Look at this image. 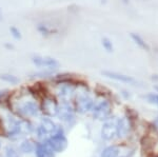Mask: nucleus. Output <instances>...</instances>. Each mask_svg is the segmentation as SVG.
Masks as SVG:
<instances>
[{
    "instance_id": "obj_19",
    "label": "nucleus",
    "mask_w": 158,
    "mask_h": 157,
    "mask_svg": "<svg viewBox=\"0 0 158 157\" xmlns=\"http://www.w3.org/2000/svg\"><path fill=\"white\" fill-rule=\"evenodd\" d=\"M154 89H155V90H156L157 92H158V85H155V87H154Z\"/></svg>"
},
{
    "instance_id": "obj_8",
    "label": "nucleus",
    "mask_w": 158,
    "mask_h": 157,
    "mask_svg": "<svg viewBox=\"0 0 158 157\" xmlns=\"http://www.w3.org/2000/svg\"><path fill=\"white\" fill-rule=\"evenodd\" d=\"M130 36H131V38L133 39V41H134L137 45H138L140 49L146 50V51H150V47L148 45L147 42L144 41L143 39H142V37H141V36H139V35H138V34H136V33H131V34H130Z\"/></svg>"
},
{
    "instance_id": "obj_3",
    "label": "nucleus",
    "mask_w": 158,
    "mask_h": 157,
    "mask_svg": "<svg viewBox=\"0 0 158 157\" xmlns=\"http://www.w3.org/2000/svg\"><path fill=\"white\" fill-rule=\"evenodd\" d=\"M111 114V105L108 101H102L94 108V117L97 119H106Z\"/></svg>"
},
{
    "instance_id": "obj_10",
    "label": "nucleus",
    "mask_w": 158,
    "mask_h": 157,
    "mask_svg": "<svg viewBox=\"0 0 158 157\" xmlns=\"http://www.w3.org/2000/svg\"><path fill=\"white\" fill-rule=\"evenodd\" d=\"M41 126H42L43 130H44L48 134L53 133L56 130L55 123L53 122V121L51 120V119H49V118H44V119H42Z\"/></svg>"
},
{
    "instance_id": "obj_14",
    "label": "nucleus",
    "mask_w": 158,
    "mask_h": 157,
    "mask_svg": "<svg viewBox=\"0 0 158 157\" xmlns=\"http://www.w3.org/2000/svg\"><path fill=\"white\" fill-rule=\"evenodd\" d=\"M102 45L108 52H113V44H112L111 40H110L109 38H106V37L102 38Z\"/></svg>"
},
{
    "instance_id": "obj_12",
    "label": "nucleus",
    "mask_w": 158,
    "mask_h": 157,
    "mask_svg": "<svg viewBox=\"0 0 158 157\" xmlns=\"http://www.w3.org/2000/svg\"><path fill=\"white\" fill-rule=\"evenodd\" d=\"M44 110H45V112L49 114V115H55V114L58 112V109H57V107H56V105L51 100L45 101Z\"/></svg>"
},
{
    "instance_id": "obj_4",
    "label": "nucleus",
    "mask_w": 158,
    "mask_h": 157,
    "mask_svg": "<svg viewBox=\"0 0 158 157\" xmlns=\"http://www.w3.org/2000/svg\"><path fill=\"white\" fill-rule=\"evenodd\" d=\"M33 63L39 68H57L59 65V62L54 58L50 57H41V56H35L32 59Z\"/></svg>"
},
{
    "instance_id": "obj_17",
    "label": "nucleus",
    "mask_w": 158,
    "mask_h": 157,
    "mask_svg": "<svg viewBox=\"0 0 158 157\" xmlns=\"http://www.w3.org/2000/svg\"><path fill=\"white\" fill-rule=\"evenodd\" d=\"M146 98L150 101V102L158 105V95L157 94H148L146 96Z\"/></svg>"
},
{
    "instance_id": "obj_1",
    "label": "nucleus",
    "mask_w": 158,
    "mask_h": 157,
    "mask_svg": "<svg viewBox=\"0 0 158 157\" xmlns=\"http://www.w3.org/2000/svg\"><path fill=\"white\" fill-rule=\"evenodd\" d=\"M67 143H68V141L64 136H63L62 132H61V134L56 133L49 140V147L52 150L57 151V152L64 150L65 147H67Z\"/></svg>"
},
{
    "instance_id": "obj_11",
    "label": "nucleus",
    "mask_w": 158,
    "mask_h": 157,
    "mask_svg": "<svg viewBox=\"0 0 158 157\" xmlns=\"http://www.w3.org/2000/svg\"><path fill=\"white\" fill-rule=\"evenodd\" d=\"M119 154V149L117 147H109L106 150L102 152L101 154V157H117Z\"/></svg>"
},
{
    "instance_id": "obj_15",
    "label": "nucleus",
    "mask_w": 158,
    "mask_h": 157,
    "mask_svg": "<svg viewBox=\"0 0 158 157\" xmlns=\"http://www.w3.org/2000/svg\"><path fill=\"white\" fill-rule=\"evenodd\" d=\"M21 150L25 152V153H30V152H32L34 150V146H33V143H31L30 141H24L21 145Z\"/></svg>"
},
{
    "instance_id": "obj_2",
    "label": "nucleus",
    "mask_w": 158,
    "mask_h": 157,
    "mask_svg": "<svg viewBox=\"0 0 158 157\" xmlns=\"http://www.w3.org/2000/svg\"><path fill=\"white\" fill-rule=\"evenodd\" d=\"M101 135H102V138L104 140H111V139L115 138L117 135V121H106L102 126Z\"/></svg>"
},
{
    "instance_id": "obj_7",
    "label": "nucleus",
    "mask_w": 158,
    "mask_h": 157,
    "mask_svg": "<svg viewBox=\"0 0 158 157\" xmlns=\"http://www.w3.org/2000/svg\"><path fill=\"white\" fill-rule=\"evenodd\" d=\"M129 121L126 118H122V119L117 121V135L118 136H120V137L126 136L129 132Z\"/></svg>"
},
{
    "instance_id": "obj_16",
    "label": "nucleus",
    "mask_w": 158,
    "mask_h": 157,
    "mask_svg": "<svg viewBox=\"0 0 158 157\" xmlns=\"http://www.w3.org/2000/svg\"><path fill=\"white\" fill-rule=\"evenodd\" d=\"M10 32H11V34L13 35V37L16 38V39H21V33L17 27H10Z\"/></svg>"
},
{
    "instance_id": "obj_21",
    "label": "nucleus",
    "mask_w": 158,
    "mask_h": 157,
    "mask_svg": "<svg viewBox=\"0 0 158 157\" xmlns=\"http://www.w3.org/2000/svg\"><path fill=\"white\" fill-rule=\"evenodd\" d=\"M0 146H1V141H0Z\"/></svg>"
},
{
    "instance_id": "obj_13",
    "label": "nucleus",
    "mask_w": 158,
    "mask_h": 157,
    "mask_svg": "<svg viewBox=\"0 0 158 157\" xmlns=\"http://www.w3.org/2000/svg\"><path fill=\"white\" fill-rule=\"evenodd\" d=\"M0 79H2L6 82L12 83V85H16V83L19 82V78H17L16 76H14V75H10V74H2L0 76Z\"/></svg>"
},
{
    "instance_id": "obj_5",
    "label": "nucleus",
    "mask_w": 158,
    "mask_h": 157,
    "mask_svg": "<svg viewBox=\"0 0 158 157\" xmlns=\"http://www.w3.org/2000/svg\"><path fill=\"white\" fill-rule=\"evenodd\" d=\"M102 75H104L106 77L111 78V79L117 80V81L124 82V83H129V85H136L137 81L136 79H134L131 76H127L123 74H119L116 72H110V71H103Z\"/></svg>"
},
{
    "instance_id": "obj_20",
    "label": "nucleus",
    "mask_w": 158,
    "mask_h": 157,
    "mask_svg": "<svg viewBox=\"0 0 158 157\" xmlns=\"http://www.w3.org/2000/svg\"><path fill=\"white\" fill-rule=\"evenodd\" d=\"M2 20V17H1V14H0V21Z\"/></svg>"
},
{
    "instance_id": "obj_9",
    "label": "nucleus",
    "mask_w": 158,
    "mask_h": 157,
    "mask_svg": "<svg viewBox=\"0 0 158 157\" xmlns=\"http://www.w3.org/2000/svg\"><path fill=\"white\" fill-rule=\"evenodd\" d=\"M22 111L27 116H36L38 114V109L33 102H27L22 107Z\"/></svg>"
},
{
    "instance_id": "obj_6",
    "label": "nucleus",
    "mask_w": 158,
    "mask_h": 157,
    "mask_svg": "<svg viewBox=\"0 0 158 157\" xmlns=\"http://www.w3.org/2000/svg\"><path fill=\"white\" fill-rule=\"evenodd\" d=\"M94 105V102L92 100L91 97H89L88 95H82L79 96L77 98V109L81 112H86L90 111Z\"/></svg>"
},
{
    "instance_id": "obj_18",
    "label": "nucleus",
    "mask_w": 158,
    "mask_h": 157,
    "mask_svg": "<svg viewBox=\"0 0 158 157\" xmlns=\"http://www.w3.org/2000/svg\"><path fill=\"white\" fill-rule=\"evenodd\" d=\"M7 157H18V154H17V152H15L13 149H9L7 150V153H6Z\"/></svg>"
}]
</instances>
